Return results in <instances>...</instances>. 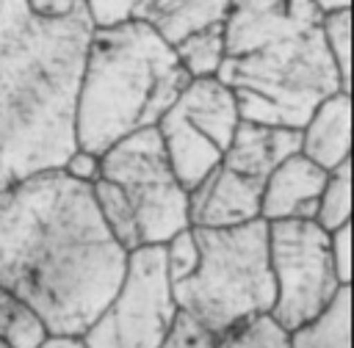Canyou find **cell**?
<instances>
[{"instance_id":"obj_15","label":"cell","mask_w":354,"mask_h":348,"mask_svg":"<svg viewBox=\"0 0 354 348\" xmlns=\"http://www.w3.org/2000/svg\"><path fill=\"white\" fill-rule=\"evenodd\" d=\"M290 348H351V284H340L324 312L290 331Z\"/></svg>"},{"instance_id":"obj_4","label":"cell","mask_w":354,"mask_h":348,"mask_svg":"<svg viewBox=\"0 0 354 348\" xmlns=\"http://www.w3.org/2000/svg\"><path fill=\"white\" fill-rule=\"evenodd\" d=\"M188 80L174 47L149 25H94L75 97V144L102 155L119 138L152 127Z\"/></svg>"},{"instance_id":"obj_21","label":"cell","mask_w":354,"mask_h":348,"mask_svg":"<svg viewBox=\"0 0 354 348\" xmlns=\"http://www.w3.org/2000/svg\"><path fill=\"white\" fill-rule=\"evenodd\" d=\"M158 348H216V334L205 329L196 318L177 309L174 320L166 331V337L158 342Z\"/></svg>"},{"instance_id":"obj_20","label":"cell","mask_w":354,"mask_h":348,"mask_svg":"<svg viewBox=\"0 0 354 348\" xmlns=\"http://www.w3.org/2000/svg\"><path fill=\"white\" fill-rule=\"evenodd\" d=\"M324 39L343 80V88L351 91V8L324 14Z\"/></svg>"},{"instance_id":"obj_14","label":"cell","mask_w":354,"mask_h":348,"mask_svg":"<svg viewBox=\"0 0 354 348\" xmlns=\"http://www.w3.org/2000/svg\"><path fill=\"white\" fill-rule=\"evenodd\" d=\"M351 91H335L321 99L299 127V152L321 168H335L351 152Z\"/></svg>"},{"instance_id":"obj_24","label":"cell","mask_w":354,"mask_h":348,"mask_svg":"<svg viewBox=\"0 0 354 348\" xmlns=\"http://www.w3.org/2000/svg\"><path fill=\"white\" fill-rule=\"evenodd\" d=\"M36 14H44V17H58V14H66L69 8H75L80 0H25Z\"/></svg>"},{"instance_id":"obj_2","label":"cell","mask_w":354,"mask_h":348,"mask_svg":"<svg viewBox=\"0 0 354 348\" xmlns=\"http://www.w3.org/2000/svg\"><path fill=\"white\" fill-rule=\"evenodd\" d=\"M91 30L83 0L58 17L0 0V188L61 168L77 149L75 97Z\"/></svg>"},{"instance_id":"obj_18","label":"cell","mask_w":354,"mask_h":348,"mask_svg":"<svg viewBox=\"0 0 354 348\" xmlns=\"http://www.w3.org/2000/svg\"><path fill=\"white\" fill-rule=\"evenodd\" d=\"M216 348H290V331L268 312H257L216 334Z\"/></svg>"},{"instance_id":"obj_11","label":"cell","mask_w":354,"mask_h":348,"mask_svg":"<svg viewBox=\"0 0 354 348\" xmlns=\"http://www.w3.org/2000/svg\"><path fill=\"white\" fill-rule=\"evenodd\" d=\"M263 182L218 163L188 191V226H232L260 215Z\"/></svg>"},{"instance_id":"obj_13","label":"cell","mask_w":354,"mask_h":348,"mask_svg":"<svg viewBox=\"0 0 354 348\" xmlns=\"http://www.w3.org/2000/svg\"><path fill=\"white\" fill-rule=\"evenodd\" d=\"M301 146L299 127H282V124H263L238 119L235 133L221 155V163L232 171L266 182V177L293 152Z\"/></svg>"},{"instance_id":"obj_26","label":"cell","mask_w":354,"mask_h":348,"mask_svg":"<svg viewBox=\"0 0 354 348\" xmlns=\"http://www.w3.org/2000/svg\"><path fill=\"white\" fill-rule=\"evenodd\" d=\"M315 6L326 14V11H337V8H348L351 0H315Z\"/></svg>"},{"instance_id":"obj_10","label":"cell","mask_w":354,"mask_h":348,"mask_svg":"<svg viewBox=\"0 0 354 348\" xmlns=\"http://www.w3.org/2000/svg\"><path fill=\"white\" fill-rule=\"evenodd\" d=\"M91 22H144L171 47L194 30L224 22L230 0H83Z\"/></svg>"},{"instance_id":"obj_12","label":"cell","mask_w":354,"mask_h":348,"mask_svg":"<svg viewBox=\"0 0 354 348\" xmlns=\"http://www.w3.org/2000/svg\"><path fill=\"white\" fill-rule=\"evenodd\" d=\"M326 168L304 157L301 152L288 155L263 182L260 218H315L318 196L326 182Z\"/></svg>"},{"instance_id":"obj_23","label":"cell","mask_w":354,"mask_h":348,"mask_svg":"<svg viewBox=\"0 0 354 348\" xmlns=\"http://www.w3.org/2000/svg\"><path fill=\"white\" fill-rule=\"evenodd\" d=\"M69 177H75V180H80V182H94V177H97V171H100V155H91V152H86V149H75L66 160H64V166H61Z\"/></svg>"},{"instance_id":"obj_19","label":"cell","mask_w":354,"mask_h":348,"mask_svg":"<svg viewBox=\"0 0 354 348\" xmlns=\"http://www.w3.org/2000/svg\"><path fill=\"white\" fill-rule=\"evenodd\" d=\"M315 221L326 232H332V229H337V226L351 221V157H346L343 163L329 168L324 191L318 196Z\"/></svg>"},{"instance_id":"obj_22","label":"cell","mask_w":354,"mask_h":348,"mask_svg":"<svg viewBox=\"0 0 354 348\" xmlns=\"http://www.w3.org/2000/svg\"><path fill=\"white\" fill-rule=\"evenodd\" d=\"M329 251L340 284H351V224H343L329 232Z\"/></svg>"},{"instance_id":"obj_8","label":"cell","mask_w":354,"mask_h":348,"mask_svg":"<svg viewBox=\"0 0 354 348\" xmlns=\"http://www.w3.org/2000/svg\"><path fill=\"white\" fill-rule=\"evenodd\" d=\"M268 265L277 284L268 315L288 331L324 312L340 287L329 232L315 218L268 221Z\"/></svg>"},{"instance_id":"obj_1","label":"cell","mask_w":354,"mask_h":348,"mask_svg":"<svg viewBox=\"0 0 354 348\" xmlns=\"http://www.w3.org/2000/svg\"><path fill=\"white\" fill-rule=\"evenodd\" d=\"M124 262L91 182L44 168L0 188V284L50 337H80L113 298Z\"/></svg>"},{"instance_id":"obj_7","label":"cell","mask_w":354,"mask_h":348,"mask_svg":"<svg viewBox=\"0 0 354 348\" xmlns=\"http://www.w3.org/2000/svg\"><path fill=\"white\" fill-rule=\"evenodd\" d=\"M166 243L127 251L122 282L94 323L80 334L86 348H158L174 320Z\"/></svg>"},{"instance_id":"obj_27","label":"cell","mask_w":354,"mask_h":348,"mask_svg":"<svg viewBox=\"0 0 354 348\" xmlns=\"http://www.w3.org/2000/svg\"><path fill=\"white\" fill-rule=\"evenodd\" d=\"M0 348H8V345H3V342H0Z\"/></svg>"},{"instance_id":"obj_25","label":"cell","mask_w":354,"mask_h":348,"mask_svg":"<svg viewBox=\"0 0 354 348\" xmlns=\"http://www.w3.org/2000/svg\"><path fill=\"white\" fill-rule=\"evenodd\" d=\"M39 348H86L80 337H47Z\"/></svg>"},{"instance_id":"obj_6","label":"cell","mask_w":354,"mask_h":348,"mask_svg":"<svg viewBox=\"0 0 354 348\" xmlns=\"http://www.w3.org/2000/svg\"><path fill=\"white\" fill-rule=\"evenodd\" d=\"M91 193L124 251L166 243L188 226V191L174 177L155 124L119 138L100 155Z\"/></svg>"},{"instance_id":"obj_5","label":"cell","mask_w":354,"mask_h":348,"mask_svg":"<svg viewBox=\"0 0 354 348\" xmlns=\"http://www.w3.org/2000/svg\"><path fill=\"white\" fill-rule=\"evenodd\" d=\"M166 271L177 309L213 334L268 312L277 296L268 265V221L185 226L166 240Z\"/></svg>"},{"instance_id":"obj_16","label":"cell","mask_w":354,"mask_h":348,"mask_svg":"<svg viewBox=\"0 0 354 348\" xmlns=\"http://www.w3.org/2000/svg\"><path fill=\"white\" fill-rule=\"evenodd\" d=\"M47 337L41 318L17 293L0 284V342L8 348H39Z\"/></svg>"},{"instance_id":"obj_3","label":"cell","mask_w":354,"mask_h":348,"mask_svg":"<svg viewBox=\"0 0 354 348\" xmlns=\"http://www.w3.org/2000/svg\"><path fill=\"white\" fill-rule=\"evenodd\" d=\"M213 77L232 91L241 119L282 127H301L321 99L346 91L315 0H230Z\"/></svg>"},{"instance_id":"obj_9","label":"cell","mask_w":354,"mask_h":348,"mask_svg":"<svg viewBox=\"0 0 354 348\" xmlns=\"http://www.w3.org/2000/svg\"><path fill=\"white\" fill-rule=\"evenodd\" d=\"M238 119L235 97L218 77H191L177 99L160 113L155 130L185 191L221 163Z\"/></svg>"},{"instance_id":"obj_17","label":"cell","mask_w":354,"mask_h":348,"mask_svg":"<svg viewBox=\"0 0 354 348\" xmlns=\"http://www.w3.org/2000/svg\"><path fill=\"white\" fill-rule=\"evenodd\" d=\"M174 52L191 77H213L224 58V22L188 33L174 44Z\"/></svg>"}]
</instances>
